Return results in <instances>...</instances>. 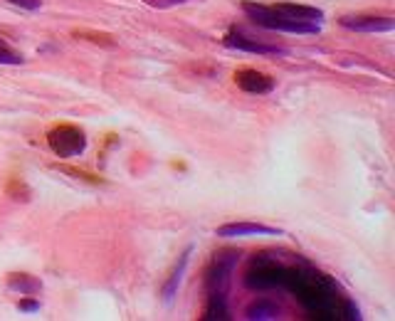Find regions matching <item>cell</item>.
<instances>
[{
	"label": "cell",
	"mask_w": 395,
	"mask_h": 321,
	"mask_svg": "<svg viewBox=\"0 0 395 321\" xmlns=\"http://www.w3.org/2000/svg\"><path fill=\"white\" fill-rule=\"evenodd\" d=\"M242 10L247 12V18L260 28L279 32H292V35H316L321 30L318 23H304V20H292L282 12H277L270 6H257V3H242Z\"/></svg>",
	"instance_id": "cell-1"
},
{
	"label": "cell",
	"mask_w": 395,
	"mask_h": 321,
	"mask_svg": "<svg viewBox=\"0 0 395 321\" xmlns=\"http://www.w3.org/2000/svg\"><path fill=\"white\" fill-rule=\"evenodd\" d=\"M50 149L54 151V154L59 156V158H72V156H79L84 154V149H87V138H84V134L77 129V126H54L52 131H50Z\"/></svg>",
	"instance_id": "cell-2"
},
{
	"label": "cell",
	"mask_w": 395,
	"mask_h": 321,
	"mask_svg": "<svg viewBox=\"0 0 395 321\" xmlns=\"http://www.w3.org/2000/svg\"><path fill=\"white\" fill-rule=\"evenodd\" d=\"M237 252L235 250H223L215 255V260H212L210 269H207V277H205V284L210 291H223L225 287H227V282H230V274L232 269H235L237 265Z\"/></svg>",
	"instance_id": "cell-3"
},
{
	"label": "cell",
	"mask_w": 395,
	"mask_h": 321,
	"mask_svg": "<svg viewBox=\"0 0 395 321\" xmlns=\"http://www.w3.org/2000/svg\"><path fill=\"white\" fill-rule=\"evenodd\" d=\"M341 28L356 32H390L395 28L393 18H376V15H343Z\"/></svg>",
	"instance_id": "cell-4"
},
{
	"label": "cell",
	"mask_w": 395,
	"mask_h": 321,
	"mask_svg": "<svg viewBox=\"0 0 395 321\" xmlns=\"http://www.w3.org/2000/svg\"><path fill=\"white\" fill-rule=\"evenodd\" d=\"M235 82L242 92H247V94H270L274 90V79L262 74L257 70H240L235 72Z\"/></svg>",
	"instance_id": "cell-5"
},
{
	"label": "cell",
	"mask_w": 395,
	"mask_h": 321,
	"mask_svg": "<svg viewBox=\"0 0 395 321\" xmlns=\"http://www.w3.org/2000/svg\"><path fill=\"white\" fill-rule=\"evenodd\" d=\"M250 235H282V230L260 222H227L218 227V238H250Z\"/></svg>",
	"instance_id": "cell-6"
},
{
	"label": "cell",
	"mask_w": 395,
	"mask_h": 321,
	"mask_svg": "<svg viewBox=\"0 0 395 321\" xmlns=\"http://www.w3.org/2000/svg\"><path fill=\"white\" fill-rule=\"evenodd\" d=\"M225 45L232 50H240V52H252V54H287V50L274 48V45H265V42L250 40V37L240 35V32H230L225 37Z\"/></svg>",
	"instance_id": "cell-7"
},
{
	"label": "cell",
	"mask_w": 395,
	"mask_h": 321,
	"mask_svg": "<svg viewBox=\"0 0 395 321\" xmlns=\"http://www.w3.org/2000/svg\"><path fill=\"white\" fill-rule=\"evenodd\" d=\"M272 8L292 20H304V23H318V25L324 20V12L318 10V8L296 6V3H279V6H272Z\"/></svg>",
	"instance_id": "cell-8"
},
{
	"label": "cell",
	"mask_w": 395,
	"mask_h": 321,
	"mask_svg": "<svg viewBox=\"0 0 395 321\" xmlns=\"http://www.w3.org/2000/svg\"><path fill=\"white\" fill-rule=\"evenodd\" d=\"M190 255H193V245H190V247H185L183 255L178 257V262H176V267H173L171 277L165 280V284H163V299H165V302H171V299L176 297L178 284H181V280H183V272H185V267H188Z\"/></svg>",
	"instance_id": "cell-9"
},
{
	"label": "cell",
	"mask_w": 395,
	"mask_h": 321,
	"mask_svg": "<svg viewBox=\"0 0 395 321\" xmlns=\"http://www.w3.org/2000/svg\"><path fill=\"white\" fill-rule=\"evenodd\" d=\"M8 287L12 291L25 294V297H32V294H37L42 289V282L37 277H32V274H10L8 277Z\"/></svg>",
	"instance_id": "cell-10"
},
{
	"label": "cell",
	"mask_w": 395,
	"mask_h": 321,
	"mask_svg": "<svg viewBox=\"0 0 395 321\" xmlns=\"http://www.w3.org/2000/svg\"><path fill=\"white\" fill-rule=\"evenodd\" d=\"M203 319H230V311H227V302H225L223 291H210V299H207V307L203 311Z\"/></svg>",
	"instance_id": "cell-11"
},
{
	"label": "cell",
	"mask_w": 395,
	"mask_h": 321,
	"mask_svg": "<svg viewBox=\"0 0 395 321\" xmlns=\"http://www.w3.org/2000/svg\"><path fill=\"white\" fill-rule=\"evenodd\" d=\"M277 314H279V307L277 304H272V302H254L252 307L247 309V319H260V321H265V319H277Z\"/></svg>",
	"instance_id": "cell-12"
},
{
	"label": "cell",
	"mask_w": 395,
	"mask_h": 321,
	"mask_svg": "<svg viewBox=\"0 0 395 321\" xmlns=\"http://www.w3.org/2000/svg\"><path fill=\"white\" fill-rule=\"evenodd\" d=\"M20 62H23V54L15 52V50L0 37V65H20Z\"/></svg>",
	"instance_id": "cell-13"
},
{
	"label": "cell",
	"mask_w": 395,
	"mask_h": 321,
	"mask_svg": "<svg viewBox=\"0 0 395 321\" xmlns=\"http://www.w3.org/2000/svg\"><path fill=\"white\" fill-rule=\"evenodd\" d=\"M143 3H148V6H154V8H161V10H165V8L185 6V3H193V0H143Z\"/></svg>",
	"instance_id": "cell-14"
},
{
	"label": "cell",
	"mask_w": 395,
	"mask_h": 321,
	"mask_svg": "<svg viewBox=\"0 0 395 321\" xmlns=\"http://www.w3.org/2000/svg\"><path fill=\"white\" fill-rule=\"evenodd\" d=\"M8 3H12V6H18V8H25V10H40L42 8V0H8Z\"/></svg>",
	"instance_id": "cell-15"
},
{
	"label": "cell",
	"mask_w": 395,
	"mask_h": 321,
	"mask_svg": "<svg viewBox=\"0 0 395 321\" xmlns=\"http://www.w3.org/2000/svg\"><path fill=\"white\" fill-rule=\"evenodd\" d=\"M18 307H20V311H37L40 309V302H35V299H23Z\"/></svg>",
	"instance_id": "cell-16"
}]
</instances>
